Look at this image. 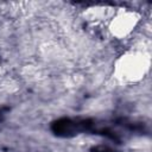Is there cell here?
Wrapping results in <instances>:
<instances>
[{
    "mask_svg": "<svg viewBox=\"0 0 152 152\" xmlns=\"http://www.w3.org/2000/svg\"><path fill=\"white\" fill-rule=\"evenodd\" d=\"M89 126L90 124L86 121L75 122V121H71L70 119H61L52 125V131L58 135H69L78 131H83Z\"/></svg>",
    "mask_w": 152,
    "mask_h": 152,
    "instance_id": "6da1fadb",
    "label": "cell"
}]
</instances>
